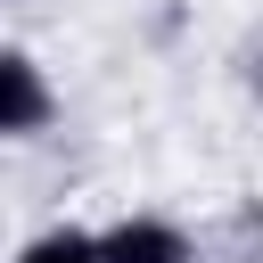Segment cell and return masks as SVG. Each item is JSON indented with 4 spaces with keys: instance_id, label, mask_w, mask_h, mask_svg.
Here are the masks:
<instances>
[{
    "instance_id": "obj_1",
    "label": "cell",
    "mask_w": 263,
    "mask_h": 263,
    "mask_svg": "<svg viewBox=\"0 0 263 263\" xmlns=\"http://www.w3.org/2000/svg\"><path fill=\"white\" fill-rule=\"evenodd\" d=\"M49 123H58V82H49V66H41L33 49H16V41H0V140L25 148V140H41Z\"/></svg>"
},
{
    "instance_id": "obj_2",
    "label": "cell",
    "mask_w": 263,
    "mask_h": 263,
    "mask_svg": "<svg viewBox=\"0 0 263 263\" xmlns=\"http://www.w3.org/2000/svg\"><path fill=\"white\" fill-rule=\"evenodd\" d=\"M90 247H99V263H197V230L156 214V205L115 214L107 230H90Z\"/></svg>"
},
{
    "instance_id": "obj_3",
    "label": "cell",
    "mask_w": 263,
    "mask_h": 263,
    "mask_svg": "<svg viewBox=\"0 0 263 263\" xmlns=\"http://www.w3.org/2000/svg\"><path fill=\"white\" fill-rule=\"evenodd\" d=\"M8 263H99V247H90V230H82V222H58V230H33Z\"/></svg>"
}]
</instances>
